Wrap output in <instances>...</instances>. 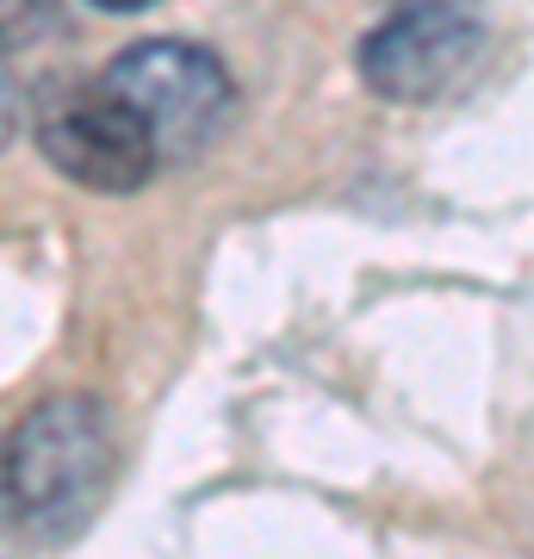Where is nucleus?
Masks as SVG:
<instances>
[{"mask_svg":"<svg viewBox=\"0 0 534 559\" xmlns=\"http://www.w3.org/2000/svg\"><path fill=\"white\" fill-rule=\"evenodd\" d=\"M25 124V87L20 75H13V62H7V50H0V143H13Z\"/></svg>","mask_w":534,"mask_h":559,"instance_id":"5","label":"nucleus"},{"mask_svg":"<svg viewBox=\"0 0 534 559\" xmlns=\"http://www.w3.org/2000/svg\"><path fill=\"white\" fill-rule=\"evenodd\" d=\"M94 7H106V13H143V7H156V0H94Z\"/></svg>","mask_w":534,"mask_h":559,"instance_id":"7","label":"nucleus"},{"mask_svg":"<svg viewBox=\"0 0 534 559\" xmlns=\"http://www.w3.org/2000/svg\"><path fill=\"white\" fill-rule=\"evenodd\" d=\"M478 44L485 25L473 0H392V13L360 44V81L379 100L423 106L454 87Z\"/></svg>","mask_w":534,"mask_h":559,"instance_id":"3","label":"nucleus"},{"mask_svg":"<svg viewBox=\"0 0 534 559\" xmlns=\"http://www.w3.org/2000/svg\"><path fill=\"white\" fill-rule=\"evenodd\" d=\"M20 540V516H13V491H7V460H0V547Z\"/></svg>","mask_w":534,"mask_h":559,"instance_id":"6","label":"nucleus"},{"mask_svg":"<svg viewBox=\"0 0 534 559\" xmlns=\"http://www.w3.org/2000/svg\"><path fill=\"white\" fill-rule=\"evenodd\" d=\"M20 535L75 540L112 485V423L94 399H44L0 448Z\"/></svg>","mask_w":534,"mask_h":559,"instance_id":"1","label":"nucleus"},{"mask_svg":"<svg viewBox=\"0 0 534 559\" xmlns=\"http://www.w3.org/2000/svg\"><path fill=\"white\" fill-rule=\"evenodd\" d=\"M99 87L131 106V119L143 124L156 162L205 156L218 143V131L230 124V106H237V87L224 75V62L187 38L131 44L124 57H112Z\"/></svg>","mask_w":534,"mask_h":559,"instance_id":"2","label":"nucleus"},{"mask_svg":"<svg viewBox=\"0 0 534 559\" xmlns=\"http://www.w3.org/2000/svg\"><path fill=\"white\" fill-rule=\"evenodd\" d=\"M38 143L57 175L81 180L94 193H138L162 168L143 124L131 119V106L112 100L99 81H81V87H62V94L44 100Z\"/></svg>","mask_w":534,"mask_h":559,"instance_id":"4","label":"nucleus"}]
</instances>
